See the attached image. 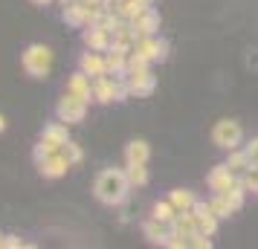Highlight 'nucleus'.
Returning a JSON list of instances; mask_svg holds the SVG:
<instances>
[{
	"label": "nucleus",
	"mask_w": 258,
	"mask_h": 249,
	"mask_svg": "<svg viewBox=\"0 0 258 249\" xmlns=\"http://www.w3.org/2000/svg\"><path fill=\"white\" fill-rule=\"evenodd\" d=\"M61 3H73V0H61Z\"/></svg>",
	"instance_id": "7c9ffc66"
},
{
	"label": "nucleus",
	"mask_w": 258,
	"mask_h": 249,
	"mask_svg": "<svg viewBox=\"0 0 258 249\" xmlns=\"http://www.w3.org/2000/svg\"><path fill=\"white\" fill-rule=\"evenodd\" d=\"M128 49H119V47H110L107 49V72L110 75H125V70H128Z\"/></svg>",
	"instance_id": "2eb2a0df"
},
{
	"label": "nucleus",
	"mask_w": 258,
	"mask_h": 249,
	"mask_svg": "<svg viewBox=\"0 0 258 249\" xmlns=\"http://www.w3.org/2000/svg\"><path fill=\"white\" fill-rule=\"evenodd\" d=\"M32 3H35V6H47L49 0H32Z\"/></svg>",
	"instance_id": "c85d7f7f"
},
{
	"label": "nucleus",
	"mask_w": 258,
	"mask_h": 249,
	"mask_svg": "<svg viewBox=\"0 0 258 249\" xmlns=\"http://www.w3.org/2000/svg\"><path fill=\"white\" fill-rule=\"evenodd\" d=\"M244 151H246V156H249V162L258 165V136H255V139H249V145H246Z\"/></svg>",
	"instance_id": "a878e982"
},
{
	"label": "nucleus",
	"mask_w": 258,
	"mask_h": 249,
	"mask_svg": "<svg viewBox=\"0 0 258 249\" xmlns=\"http://www.w3.org/2000/svg\"><path fill=\"white\" fill-rule=\"evenodd\" d=\"M241 186H244L246 191H255L258 194V165H249L244 174H241Z\"/></svg>",
	"instance_id": "393cba45"
},
{
	"label": "nucleus",
	"mask_w": 258,
	"mask_h": 249,
	"mask_svg": "<svg viewBox=\"0 0 258 249\" xmlns=\"http://www.w3.org/2000/svg\"><path fill=\"white\" fill-rule=\"evenodd\" d=\"M128 191H131V180L122 168H105V171L96 177V186H93L96 200L105 203V206H119V203H125Z\"/></svg>",
	"instance_id": "f257e3e1"
},
{
	"label": "nucleus",
	"mask_w": 258,
	"mask_h": 249,
	"mask_svg": "<svg viewBox=\"0 0 258 249\" xmlns=\"http://www.w3.org/2000/svg\"><path fill=\"white\" fill-rule=\"evenodd\" d=\"M168 200L174 203L177 212H191V209H195V203H198V197H195L188 189H174L171 194H168Z\"/></svg>",
	"instance_id": "6ab92c4d"
},
{
	"label": "nucleus",
	"mask_w": 258,
	"mask_h": 249,
	"mask_svg": "<svg viewBox=\"0 0 258 249\" xmlns=\"http://www.w3.org/2000/svg\"><path fill=\"white\" fill-rule=\"evenodd\" d=\"M0 246H3V235H0Z\"/></svg>",
	"instance_id": "2f4dec72"
},
{
	"label": "nucleus",
	"mask_w": 258,
	"mask_h": 249,
	"mask_svg": "<svg viewBox=\"0 0 258 249\" xmlns=\"http://www.w3.org/2000/svg\"><path fill=\"white\" fill-rule=\"evenodd\" d=\"M142 232H145V237L151 240V243H160V246H165V237L171 235V223H160V220H148V223L142 226Z\"/></svg>",
	"instance_id": "f3484780"
},
{
	"label": "nucleus",
	"mask_w": 258,
	"mask_h": 249,
	"mask_svg": "<svg viewBox=\"0 0 258 249\" xmlns=\"http://www.w3.org/2000/svg\"><path fill=\"white\" fill-rule=\"evenodd\" d=\"M87 6H99V3H105V0H84Z\"/></svg>",
	"instance_id": "cd10ccee"
},
{
	"label": "nucleus",
	"mask_w": 258,
	"mask_h": 249,
	"mask_svg": "<svg viewBox=\"0 0 258 249\" xmlns=\"http://www.w3.org/2000/svg\"><path fill=\"white\" fill-rule=\"evenodd\" d=\"M209 206H212V212L218 214V217H232V214H235V209L226 203V197H223V194H215V197L209 200Z\"/></svg>",
	"instance_id": "5701e85b"
},
{
	"label": "nucleus",
	"mask_w": 258,
	"mask_h": 249,
	"mask_svg": "<svg viewBox=\"0 0 258 249\" xmlns=\"http://www.w3.org/2000/svg\"><path fill=\"white\" fill-rule=\"evenodd\" d=\"M3 128H6V119L0 116V133H3Z\"/></svg>",
	"instance_id": "c756f323"
},
{
	"label": "nucleus",
	"mask_w": 258,
	"mask_h": 249,
	"mask_svg": "<svg viewBox=\"0 0 258 249\" xmlns=\"http://www.w3.org/2000/svg\"><path fill=\"white\" fill-rule=\"evenodd\" d=\"M134 52H140L142 58H148V61H163L165 55H168V44H165L163 38L142 35L140 41H137V47H134Z\"/></svg>",
	"instance_id": "6e6552de"
},
{
	"label": "nucleus",
	"mask_w": 258,
	"mask_h": 249,
	"mask_svg": "<svg viewBox=\"0 0 258 249\" xmlns=\"http://www.w3.org/2000/svg\"><path fill=\"white\" fill-rule=\"evenodd\" d=\"M41 139H44L47 145H52L55 151H61V145L70 139V136H67V122H55V125H47Z\"/></svg>",
	"instance_id": "dca6fc26"
},
{
	"label": "nucleus",
	"mask_w": 258,
	"mask_h": 249,
	"mask_svg": "<svg viewBox=\"0 0 258 249\" xmlns=\"http://www.w3.org/2000/svg\"><path fill=\"white\" fill-rule=\"evenodd\" d=\"M67 168H73V165L67 162V156L61 154V151H55V154H49L47 159H41V162H38V171H41L44 177H49V180L64 177V174H67Z\"/></svg>",
	"instance_id": "9d476101"
},
{
	"label": "nucleus",
	"mask_w": 258,
	"mask_h": 249,
	"mask_svg": "<svg viewBox=\"0 0 258 249\" xmlns=\"http://www.w3.org/2000/svg\"><path fill=\"white\" fill-rule=\"evenodd\" d=\"M64 21L76 29L82 26H90V6L84 0H73V3H64Z\"/></svg>",
	"instance_id": "9b49d317"
},
{
	"label": "nucleus",
	"mask_w": 258,
	"mask_h": 249,
	"mask_svg": "<svg viewBox=\"0 0 258 249\" xmlns=\"http://www.w3.org/2000/svg\"><path fill=\"white\" fill-rule=\"evenodd\" d=\"M244 139V131H241V125L232 122V119H221V122H215V128H212V142L218 145V148H226V151H232L238 148Z\"/></svg>",
	"instance_id": "7ed1b4c3"
},
{
	"label": "nucleus",
	"mask_w": 258,
	"mask_h": 249,
	"mask_svg": "<svg viewBox=\"0 0 258 249\" xmlns=\"http://www.w3.org/2000/svg\"><path fill=\"white\" fill-rule=\"evenodd\" d=\"M21 64H24L26 75H32V78H47L49 70H52V49L44 47V44H32V47H26Z\"/></svg>",
	"instance_id": "f03ea898"
},
{
	"label": "nucleus",
	"mask_w": 258,
	"mask_h": 249,
	"mask_svg": "<svg viewBox=\"0 0 258 249\" xmlns=\"http://www.w3.org/2000/svg\"><path fill=\"white\" fill-rule=\"evenodd\" d=\"M125 81H128V93L142 99V96H151L157 90V78L151 75V70H137V72H128L125 75Z\"/></svg>",
	"instance_id": "423d86ee"
},
{
	"label": "nucleus",
	"mask_w": 258,
	"mask_h": 249,
	"mask_svg": "<svg viewBox=\"0 0 258 249\" xmlns=\"http://www.w3.org/2000/svg\"><path fill=\"white\" fill-rule=\"evenodd\" d=\"M125 159H128V162H148V159H151V148H148V142H145V139H134V142H128V148H125Z\"/></svg>",
	"instance_id": "a211bd4d"
},
{
	"label": "nucleus",
	"mask_w": 258,
	"mask_h": 249,
	"mask_svg": "<svg viewBox=\"0 0 258 249\" xmlns=\"http://www.w3.org/2000/svg\"><path fill=\"white\" fill-rule=\"evenodd\" d=\"M131 26L137 29V35H140V38H142V35H154V32L160 29V15H157L151 6H148L142 15H137V18L131 21Z\"/></svg>",
	"instance_id": "f8f14e48"
},
{
	"label": "nucleus",
	"mask_w": 258,
	"mask_h": 249,
	"mask_svg": "<svg viewBox=\"0 0 258 249\" xmlns=\"http://www.w3.org/2000/svg\"><path fill=\"white\" fill-rule=\"evenodd\" d=\"M177 217V209L171 200H160L157 206H154V220H160V223H171Z\"/></svg>",
	"instance_id": "4be33fe9"
},
{
	"label": "nucleus",
	"mask_w": 258,
	"mask_h": 249,
	"mask_svg": "<svg viewBox=\"0 0 258 249\" xmlns=\"http://www.w3.org/2000/svg\"><path fill=\"white\" fill-rule=\"evenodd\" d=\"M125 174H128L131 186H145L148 183V168H145V162H128Z\"/></svg>",
	"instance_id": "412c9836"
},
{
	"label": "nucleus",
	"mask_w": 258,
	"mask_h": 249,
	"mask_svg": "<svg viewBox=\"0 0 258 249\" xmlns=\"http://www.w3.org/2000/svg\"><path fill=\"white\" fill-rule=\"evenodd\" d=\"M191 220H195V232L198 235H215L218 232V214L212 212L209 203H195V209H191Z\"/></svg>",
	"instance_id": "39448f33"
},
{
	"label": "nucleus",
	"mask_w": 258,
	"mask_h": 249,
	"mask_svg": "<svg viewBox=\"0 0 258 249\" xmlns=\"http://www.w3.org/2000/svg\"><path fill=\"white\" fill-rule=\"evenodd\" d=\"M67 93L79 96L84 102H90V99H93V78H90L87 72H76L70 78V84H67Z\"/></svg>",
	"instance_id": "ddd939ff"
},
{
	"label": "nucleus",
	"mask_w": 258,
	"mask_h": 249,
	"mask_svg": "<svg viewBox=\"0 0 258 249\" xmlns=\"http://www.w3.org/2000/svg\"><path fill=\"white\" fill-rule=\"evenodd\" d=\"M226 165H229V168L235 171V174L241 177V174H244V171H246L249 165H252V162H249L246 151H241V148H232V151H229V156H226Z\"/></svg>",
	"instance_id": "aec40b11"
},
{
	"label": "nucleus",
	"mask_w": 258,
	"mask_h": 249,
	"mask_svg": "<svg viewBox=\"0 0 258 249\" xmlns=\"http://www.w3.org/2000/svg\"><path fill=\"white\" fill-rule=\"evenodd\" d=\"M84 44H87V49H93V52H107V49L113 47V29L90 26V29H84Z\"/></svg>",
	"instance_id": "1a4fd4ad"
},
{
	"label": "nucleus",
	"mask_w": 258,
	"mask_h": 249,
	"mask_svg": "<svg viewBox=\"0 0 258 249\" xmlns=\"http://www.w3.org/2000/svg\"><path fill=\"white\" fill-rule=\"evenodd\" d=\"M82 72H87L90 78H99V75H107V61L99 55V52H84L82 55Z\"/></svg>",
	"instance_id": "4468645a"
},
{
	"label": "nucleus",
	"mask_w": 258,
	"mask_h": 249,
	"mask_svg": "<svg viewBox=\"0 0 258 249\" xmlns=\"http://www.w3.org/2000/svg\"><path fill=\"white\" fill-rule=\"evenodd\" d=\"M55 113H58L61 122H67V125H76V122H82V119L87 116V102H84V99H79V96L67 93V96H64V99L58 102Z\"/></svg>",
	"instance_id": "20e7f679"
},
{
	"label": "nucleus",
	"mask_w": 258,
	"mask_h": 249,
	"mask_svg": "<svg viewBox=\"0 0 258 249\" xmlns=\"http://www.w3.org/2000/svg\"><path fill=\"white\" fill-rule=\"evenodd\" d=\"M3 246H9V249H18V246H21V237H6V240H3Z\"/></svg>",
	"instance_id": "bb28decb"
},
{
	"label": "nucleus",
	"mask_w": 258,
	"mask_h": 249,
	"mask_svg": "<svg viewBox=\"0 0 258 249\" xmlns=\"http://www.w3.org/2000/svg\"><path fill=\"white\" fill-rule=\"evenodd\" d=\"M206 183H209V189L215 191V194H221V191L238 186V183H241V177H238V174H235V171L226 165V162H223V165H215V168H212L209 177H206Z\"/></svg>",
	"instance_id": "0eeeda50"
},
{
	"label": "nucleus",
	"mask_w": 258,
	"mask_h": 249,
	"mask_svg": "<svg viewBox=\"0 0 258 249\" xmlns=\"http://www.w3.org/2000/svg\"><path fill=\"white\" fill-rule=\"evenodd\" d=\"M61 154L67 156V162H70V165H79V162L84 159V151H82V148H79L76 142H70V139L61 145Z\"/></svg>",
	"instance_id": "b1692460"
}]
</instances>
